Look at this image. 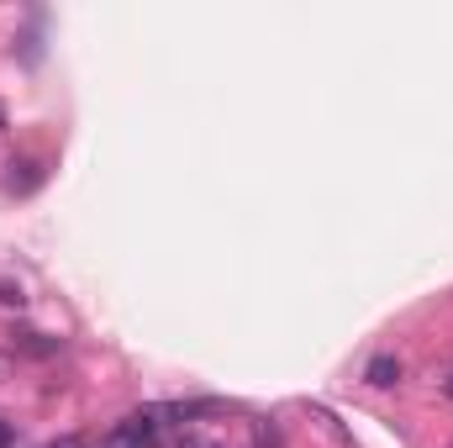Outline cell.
<instances>
[{
    "instance_id": "277c9868",
    "label": "cell",
    "mask_w": 453,
    "mask_h": 448,
    "mask_svg": "<svg viewBox=\"0 0 453 448\" xmlns=\"http://www.w3.org/2000/svg\"><path fill=\"white\" fill-rule=\"evenodd\" d=\"M0 306H21V290L11 280H0Z\"/></svg>"
},
{
    "instance_id": "6da1fadb",
    "label": "cell",
    "mask_w": 453,
    "mask_h": 448,
    "mask_svg": "<svg viewBox=\"0 0 453 448\" xmlns=\"http://www.w3.org/2000/svg\"><path fill=\"white\" fill-rule=\"evenodd\" d=\"M169 417H180V406H148V412H132L127 422H116L106 448H153L169 433Z\"/></svg>"
},
{
    "instance_id": "5b68a950",
    "label": "cell",
    "mask_w": 453,
    "mask_h": 448,
    "mask_svg": "<svg viewBox=\"0 0 453 448\" xmlns=\"http://www.w3.org/2000/svg\"><path fill=\"white\" fill-rule=\"evenodd\" d=\"M42 448H90V438H80V433H69V438H53V444H42Z\"/></svg>"
},
{
    "instance_id": "7a4b0ae2",
    "label": "cell",
    "mask_w": 453,
    "mask_h": 448,
    "mask_svg": "<svg viewBox=\"0 0 453 448\" xmlns=\"http://www.w3.org/2000/svg\"><path fill=\"white\" fill-rule=\"evenodd\" d=\"M401 380V359H390V353H380V359H369V385H380V390H390Z\"/></svg>"
},
{
    "instance_id": "52a82bcc",
    "label": "cell",
    "mask_w": 453,
    "mask_h": 448,
    "mask_svg": "<svg viewBox=\"0 0 453 448\" xmlns=\"http://www.w3.org/2000/svg\"><path fill=\"white\" fill-rule=\"evenodd\" d=\"M16 444V428H11V422H0V448H11Z\"/></svg>"
},
{
    "instance_id": "3957f363",
    "label": "cell",
    "mask_w": 453,
    "mask_h": 448,
    "mask_svg": "<svg viewBox=\"0 0 453 448\" xmlns=\"http://www.w3.org/2000/svg\"><path fill=\"white\" fill-rule=\"evenodd\" d=\"M174 448H222V444H211V438H201V433H180Z\"/></svg>"
},
{
    "instance_id": "8992f818",
    "label": "cell",
    "mask_w": 453,
    "mask_h": 448,
    "mask_svg": "<svg viewBox=\"0 0 453 448\" xmlns=\"http://www.w3.org/2000/svg\"><path fill=\"white\" fill-rule=\"evenodd\" d=\"M11 369H16V359H11V353H5V348H0V385H5V380H11Z\"/></svg>"
},
{
    "instance_id": "9c48e42d",
    "label": "cell",
    "mask_w": 453,
    "mask_h": 448,
    "mask_svg": "<svg viewBox=\"0 0 453 448\" xmlns=\"http://www.w3.org/2000/svg\"><path fill=\"white\" fill-rule=\"evenodd\" d=\"M0 127H5V106H0Z\"/></svg>"
},
{
    "instance_id": "ba28073f",
    "label": "cell",
    "mask_w": 453,
    "mask_h": 448,
    "mask_svg": "<svg viewBox=\"0 0 453 448\" xmlns=\"http://www.w3.org/2000/svg\"><path fill=\"white\" fill-rule=\"evenodd\" d=\"M443 390H449V396H453V375H449V380H443Z\"/></svg>"
}]
</instances>
